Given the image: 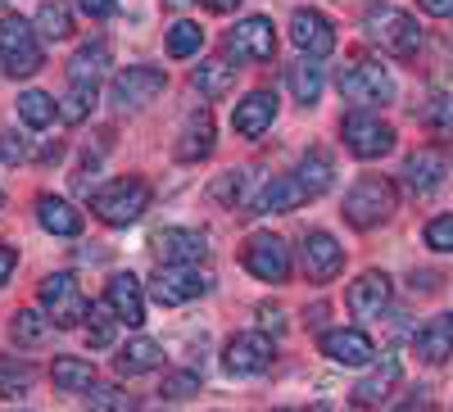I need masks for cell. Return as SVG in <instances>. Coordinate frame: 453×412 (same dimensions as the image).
<instances>
[{
  "label": "cell",
  "mask_w": 453,
  "mask_h": 412,
  "mask_svg": "<svg viewBox=\"0 0 453 412\" xmlns=\"http://www.w3.org/2000/svg\"><path fill=\"white\" fill-rule=\"evenodd\" d=\"M277 118V95L273 91H250L245 100H236V114H232V127L241 136H263Z\"/></svg>",
  "instance_id": "cell-19"
},
{
  "label": "cell",
  "mask_w": 453,
  "mask_h": 412,
  "mask_svg": "<svg viewBox=\"0 0 453 412\" xmlns=\"http://www.w3.org/2000/svg\"><path fill=\"white\" fill-rule=\"evenodd\" d=\"M113 309L109 304H91V313H87V345L91 349H109L113 345Z\"/></svg>",
  "instance_id": "cell-38"
},
{
  "label": "cell",
  "mask_w": 453,
  "mask_h": 412,
  "mask_svg": "<svg viewBox=\"0 0 453 412\" xmlns=\"http://www.w3.org/2000/svg\"><path fill=\"white\" fill-rule=\"evenodd\" d=\"M42 304H46V313H50V322H55L59 331L82 326V322H87V313H91L87 294L78 290V281H73L68 272H55V277H46V281H42Z\"/></svg>",
  "instance_id": "cell-6"
},
{
  "label": "cell",
  "mask_w": 453,
  "mask_h": 412,
  "mask_svg": "<svg viewBox=\"0 0 453 412\" xmlns=\"http://www.w3.org/2000/svg\"><path fill=\"white\" fill-rule=\"evenodd\" d=\"M209 155H213V118L200 109V114L186 118V132L177 141V159L196 164V159H209Z\"/></svg>",
  "instance_id": "cell-26"
},
{
  "label": "cell",
  "mask_w": 453,
  "mask_h": 412,
  "mask_svg": "<svg viewBox=\"0 0 453 412\" xmlns=\"http://www.w3.org/2000/svg\"><path fill=\"white\" fill-rule=\"evenodd\" d=\"M226 50H232L236 59H245V64H268V59L277 55V32H273V19L254 14V19L236 23L232 32H226Z\"/></svg>",
  "instance_id": "cell-10"
},
{
  "label": "cell",
  "mask_w": 453,
  "mask_h": 412,
  "mask_svg": "<svg viewBox=\"0 0 453 412\" xmlns=\"http://www.w3.org/2000/svg\"><path fill=\"white\" fill-rule=\"evenodd\" d=\"M290 42L304 50L309 59H326V55L335 50V27H331V19L318 14V10H295V14H290Z\"/></svg>",
  "instance_id": "cell-13"
},
{
  "label": "cell",
  "mask_w": 453,
  "mask_h": 412,
  "mask_svg": "<svg viewBox=\"0 0 453 412\" xmlns=\"http://www.w3.org/2000/svg\"><path fill=\"white\" fill-rule=\"evenodd\" d=\"M104 304L113 309V317L127 322V326H141L145 322V290L132 272H119L109 277V290H104Z\"/></svg>",
  "instance_id": "cell-17"
},
{
  "label": "cell",
  "mask_w": 453,
  "mask_h": 412,
  "mask_svg": "<svg viewBox=\"0 0 453 412\" xmlns=\"http://www.w3.org/2000/svg\"><path fill=\"white\" fill-rule=\"evenodd\" d=\"M36 222H42L50 236H78L82 232V213L73 209L68 200H59V195H42V200H36Z\"/></svg>",
  "instance_id": "cell-23"
},
{
  "label": "cell",
  "mask_w": 453,
  "mask_h": 412,
  "mask_svg": "<svg viewBox=\"0 0 453 412\" xmlns=\"http://www.w3.org/2000/svg\"><path fill=\"white\" fill-rule=\"evenodd\" d=\"M222 367L232 377H258V371L273 367V340L258 331H245V335H232L222 349Z\"/></svg>",
  "instance_id": "cell-12"
},
{
  "label": "cell",
  "mask_w": 453,
  "mask_h": 412,
  "mask_svg": "<svg viewBox=\"0 0 453 412\" xmlns=\"http://www.w3.org/2000/svg\"><path fill=\"white\" fill-rule=\"evenodd\" d=\"M412 354H418L422 362H444L449 354H453V313H440V317H431L418 335H412Z\"/></svg>",
  "instance_id": "cell-20"
},
{
  "label": "cell",
  "mask_w": 453,
  "mask_h": 412,
  "mask_svg": "<svg viewBox=\"0 0 453 412\" xmlns=\"http://www.w3.org/2000/svg\"><path fill=\"white\" fill-rule=\"evenodd\" d=\"M386 299H390V277H386V272H363V277L349 286L345 304H349L354 313H381Z\"/></svg>",
  "instance_id": "cell-24"
},
{
  "label": "cell",
  "mask_w": 453,
  "mask_h": 412,
  "mask_svg": "<svg viewBox=\"0 0 453 412\" xmlns=\"http://www.w3.org/2000/svg\"><path fill=\"white\" fill-rule=\"evenodd\" d=\"M0 59H5L10 78H32L42 68V42H36V23L5 14L0 19Z\"/></svg>",
  "instance_id": "cell-4"
},
{
  "label": "cell",
  "mask_w": 453,
  "mask_h": 412,
  "mask_svg": "<svg viewBox=\"0 0 453 412\" xmlns=\"http://www.w3.org/2000/svg\"><path fill=\"white\" fill-rule=\"evenodd\" d=\"M322 354L340 367H367L376 358V345L367 331H354V326H340V331H326L322 335Z\"/></svg>",
  "instance_id": "cell-15"
},
{
  "label": "cell",
  "mask_w": 453,
  "mask_h": 412,
  "mask_svg": "<svg viewBox=\"0 0 453 412\" xmlns=\"http://www.w3.org/2000/svg\"><path fill=\"white\" fill-rule=\"evenodd\" d=\"M55 114H59L55 95H46V91H23V95H19V118H23L32 132L50 127V123H55Z\"/></svg>",
  "instance_id": "cell-32"
},
{
  "label": "cell",
  "mask_w": 453,
  "mask_h": 412,
  "mask_svg": "<svg viewBox=\"0 0 453 412\" xmlns=\"http://www.w3.org/2000/svg\"><path fill=\"white\" fill-rule=\"evenodd\" d=\"M444 177H449V159H444V149H412V155L403 159V186L412 195H431V191H440L444 186Z\"/></svg>",
  "instance_id": "cell-14"
},
{
  "label": "cell",
  "mask_w": 453,
  "mask_h": 412,
  "mask_svg": "<svg viewBox=\"0 0 453 412\" xmlns=\"http://www.w3.org/2000/svg\"><path fill=\"white\" fill-rule=\"evenodd\" d=\"M96 100H100L96 82H73L68 95L59 100V118H64V123H87L91 109H96Z\"/></svg>",
  "instance_id": "cell-33"
},
{
  "label": "cell",
  "mask_w": 453,
  "mask_h": 412,
  "mask_svg": "<svg viewBox=\"0 0 453 412\" xmlns=\"http://www.w3.org/2000/svg\"><path fill=\"white\" fill-rule=\"evenodd\" d=\"M340 136H345V145L358 159H381V155L395 149V127L381 123L376 114H349L345 123H340Z\"/></svg>",
  "instance_id": "cell-8"
},
{
  "label": "cell",
  "mask_w": 453,
  "mask_h": 412,
  "mask_svg": "<svg viewBox=\"0 0 453 412\" xmlns=\"http://www.w3.org/2000/svg\"><path fill=\"white\" fill-rule=\"evenodd\" d=\"M0 159H5V164H23V159H27V145H23V136H14V132H0Z\"/></svg>",
  "instance_id": "cell-44"
},
{
  "label": "cell",
  "mask_w": 453,
  "mask_h": 412,
  "mask_svg": "<svg viewBox=\"0 0 453 412\" xmlns=\"http://www.w3.org/2000/svg\"><path fill=\"white\" fill-rule=\"evenodd\" d=\"M304 200H309V191H304L295 177H273V181L250 200V213H290V209H299Z\"/></svg>",
  "instance_id": "cell-21"
},
{
  "label": "cell",
  "mask_w": 453,
  "mask_h": 412,
  "mask_svg": "<svg viewBox=\"0 0 453 412\" xmlns=\"http://www.w3.org/2000/svg\"><path fill=\"white\" fill-rule=\"evenodd\" d=\"M113 367L123 371V377H145V371L164 367V349L155 340H145V335H136V340H127L119 349V358H113Z\"/></svg>",
  "instance_id": "cell-25"
},
{
  "label": "cell",
  "mask_w": 453,
  "mask_h": 412,
  "mask_svg": "<svg viewBox=\"0 0 453 412\" xmlns=\"http://www.w3.org/2000/svg\"><path fill=\"white\" fill-rule=\"evenodd\" d=\"M50 381L59 390H73V394H78V390H96V367L82 362V358H55Z\"/></svg>",
  "instance_id": "cell-31"
},
{
  "label": "cell",
  "mask_w": 453,
  "mask_h": 412,
  "mask_svg": "<svg viewBox=\"0 0 453 412\" xmlns=\"http://www.w3.org/2000/svg\"><path fill=\"white\" fill-rule=\"evenodd\" d=\"M286 87L295 91V100L299 104H318V95H322V64L318 59H295V64H286Z\"/></svg>",
  "instance_id": "cell-27"
},
{
  "label": "cell",
  "mask_w": 453,
  "mask_h": 412,
  "mask_svg": "<svg viewBox=\"0 0 453 412\" xmlns=\"http://www.w3.org/2000/svg\"><path fill=\"white\" fill-rule=\"evenodd\" d=\"M399 385V358L395 354H386L381 358V367H372L367 377L354 385V403L358 408H376L381 399H390V390Z\"/></svg>",
  "instance_id": "cell-22"
},
{
  "label": "cell",
  "mask_w": 453,
  "mask_h": 412,
  "mask_svg": "<svg viewBox=\"0 0 453 412\" xmlns=\"http://www.w3.org/2000/svg\"><path fill=\"white\" fill-rule=\"evenodd\" d=\"M36 32L46 36V42H64L73 32V14L64 0H42V10H36Z\"/></svg>",
  "instance_id": "cell-36"
},
{
  "label": "cell",
  "mask_w": 453,
  "mask_h": 412,
  "mask_svg": "<svg viewBox=\"0 0 453 412\" xmlns=\"http://www.w3.org/2000/svg\"><path fill=\"white\" fill-rule=\"evenodd\" d=\"M191 82H196V91H200L204 100H222L226 91L236 87V68L226 64V59H204V64L191 72Z\"/></svg>",
  "instance_id": "cell-28"
},
{
  "label": "cell",
  "mask_w": 453,
  "mask_h": 412,
  "mask_svg": "<svg viewBox=\"0 0 453 412\" xmlns=\"http://www.w3.org/2000/svg\"><path fill=\"white\" fill-rule=\"evenodd\" d=\"M82 5V14H91V19H109L113 10H119V0H78Z\"/></svg>",
  "instance_id": "cell-45"
},
{
  "label": "cell",
  "mask_w": 453,
  "mask_h": 412,
  "mask_svg": "<svg viewBox=\"0 0 453 412\" xmlns=\"http://www.w3.org/2000/svg\"><path fill=\"white\" fill-rule=\"evenodd\" d=\"M200 5H204V10H213V14H232V10L241 5V0H200Z\"/></svg>",
  "instance_id": "cell-49"
},
{
  "label": "cell",
  "mask_w": 453,
  "mask_h": 412,
  "mask_svg": "<svg viewBox=\"0 0 453 412\" xmlns=\"http://www.w3.org/2000/svg\"><path fill=\"white\" fill-rule=\"evenodd\" d=\"M200 46H204V27H200V23L181 19V23L168 27V55H173V59H191Z\"/></svg>",
  "instance_id": "cell-37"
},
{
  "label": "cell",
  "mask_w": 453,
  "mask_h": 412,
  "mask_svg": "<svg viewBox=\"0 0 453 412\" xmlns=\"http://www.w3.org/2000/svg\"><path fill=\"white\" fill-rule=\"evenodd\" d=\"M340 95L372 109V104H390L395 100V78L381 68V64H372V59H354L340 68Z\"/></svg>",
  "instance_id": "cell-5"
},
{
  "label": "cell",
  "mask_w": 453,
  "mask_h": 412,
  "mask_svg": "<svg viewBox=\"0 0 453 412\" xmlns=\"http://www.w3.org/2000/svg\"><path fill=\"white\" fill-rule=\"evenodd\" d=\"M395 209H399V195H395V186L386 177H363L354 191L345 195V217L354 222V227H363V232L390 222Z\"/></svg>",
  "instance_id": "cell-3"
},
{
  "label": "cell",
  "mask_w": 453,
  "mask_h": 412,
  "mask_svg": "<svg viewBox=\"0 0 453 412\" xmlns=\"http://www.w3.org/2000/svg\"><path fill=\"white\" fill-rule=\"evenodd\" d=\"M14 263H19V249L14 245H0V286L10 281V272H14Z\"/></svg>",
  "instance_id": "cell-46"
},
{
  "label": "cell",
  "mask_w": 453,
  "mask_h": 412,
  "mask_svg": "<svg viewBox=\"0 0 453 412\" xmlns=\"http://www.w3.org/2000/svg\"><path fill=\"white\" fill-rule=\"evenodd\" d=\"M91 412H132V394L119 385H96L91 390Z\"/></svg>",
  "instance_id": "cell-40"
},
{
  "label": "cell",
  "mask_w": 453,
  "mask_h": 412,
  "mask_svg": "<svg viewBox=\"0 0 453 412\" xmlns=\"http://www.w3.org/2000/svg\"><path fill=\"white\" fill-rule=\"evenodd\" d=\"M104 68H109V46H104V42H91V46H82L78 55H73L68 78H73V82H96Z\"/></svg>",
  "instance_id": "cell-34"
},
{
  "label": "cell",
  "mask_w": 453,
  "mask_h": 412,
  "mask_svg": "<svg viewBox=\"0 0 453 412\" xmlns=\"http://www.w3.org/2000/svg\"><path fill=\"white\" fill-rule=\"evenodd\" d=\"M241 191H245V172H226L213 181V200H222V204H236Z\"/></svg>",
  "instance_id": "cell-43"
},
{
  "label": "cell",
  "mask_w": 453,
  "mask_h": 412,
  "mask_svg": "<svg viewBox=\"0 0 453 412\" xmlns=\"http://www.w3.org/2000/svg\"><path fill=\"white\" fill-rule=\"evenodd\" d=\"M422 118H426V127H431V132L453 136V95H435V100L422 109Z\"/></svg>",
  "instance_id": "cell-39"
},
{
  "label": "cell",
  "mask_w": 453,
  "mask_h": 412,
  "mask_svg": "<svg viewBox=\"0 0 453 412\" xmlns=\"http://www.w3.org/2000/svg\"><path fill=\"white\" fill-rule=\"evenodd\" d=\"M164 87H168L164 68L132 64V68H123L119 78H113V87H109V100L119 104V109H141V104H150V100H155Z\"/></svg>",
  "instance_id": "cell-9"
},
{
  "label": "cell",
  "mask_w": 453,
  "mask_h": 412,
  "mask_svg": "<svg viewBox=\"0 0 453 412\" xmlns=\"http://www.w3.org/2000/svg\"><path fill=\"white\" fill-rule=\"evenodd\" d=\"M27 390H32V362H23L14 354H0V394L23 399Z\"/></svg>",
  "instance_id": "cell-35"
},
{
  "label": "cell",
  "mask_w": 453,
  "mask_h": 412,
  "mask_svg": "<svg viewBox=\"0 0 453 412\" xmlns=\"http://www.w3.org/2000/svg\"><path fill=\"white\" fill-rule=\"evenodd\" d=\"M426 245L440 249V254H453V213H444V217L431 222V227H426Z\"/></svg>",
  "instance_id": "cell-41"
},
{
  "label": "cell",
  "mask_w": 453,
  "mask_h": 412,
  "mask_svg": "<svg viewBox=\"0 0 453 412\" xmlns=\"http://www.w3.org/2000/svg\"><path fill=\"white\" fill-rule=\"evenodd\" d=\"M258 322L268 326V331H281V326H286V322H281V309H273V304H263V309H258Z\"/></svg>",
  "instance_id": "cell-47"
},
{
  "label": "cell",
  "mask_w": 453,
  "mask_h": 412,
  "mask_svg": "<svg viewBox=\"0 0 453 412\" xmlns=\"http://www.w3.org/2000/svg\"><path fill=\"white\" fill-rule=\"evenodd\" d=\"M155 254L159 263H200L209 254V240L200 232H186V227H168V232H155Z\"/></svg>",
  "instance_id": "cell-18"
},
{
  "label": "cell",
  "mask_w": 453,
  "mask_h": 412,
  "mask_svg": "<svg viewBox=\"0 0 453 412\" xmlns=\"http://www.w3.org/2000/svg\"><path fill=\"white\" fill-rule=\"evenodd\" d=\"M281 412H295V408H281Z\"/></svg>",
  "instance_id": "cell-52"
},
{
  "label": "cell",
  "mask_w": 453,
  "mask_h": 412,
  "mask_svg": "<svg viewBox=\"0 0 453 412\" xmlns=\"http://www.w3.org/2000/svg\"><path fill=\"white\" fill-rule=\"evenodd\" d=\"M395 412H426V408H422V403H418V399H408V403H399V408H395Z\"/></svg>",
  "instance_id": "cell-50"
},
{
  "label": "cell",
  "mask_w": 453,
  "mask_h": 412,
  "mask_svg": "<svg viewBox=\"0 0 453 412\" xmlns=\"http://www.w3.org/2000/svg\"><path fill=\"white\" fill-rule=\"evenodd\" d=\"M10 335H14L19 349H36V345L50 340V317H42L36 309H19L14 322H10Z\"/></svg>",
  "instance_id": "cell-30"
},
{
  "label": "cell",
  "mask_w": 453,
  "mask_h": 412,
  "mask_svg": "<svg viewBox=\"0 0 453 412\" xmlns=\"http://www.w3.org/2000/svg\"><path fill=\"white\" fill-rule=\"evenodd\" d=\"M91 209H96L100 222H109V227H127V222H136L150 209V186L141 177H119V181L100 186L91 195Z\"/></svg>",
  "instance_id": "cell-2"
},
{
  "label": "cell",
  "mask_w": 453,
  "mask_h": 412,
  "mask_svg": "<svg viewBox=\"0 0 453 412\" xmlns=\"http://www.w3.org/2000/svg\"><path fill=\"white\" fill-rule=\"evenodd\" d=\"M418 5H422L426 14H435V19H449V14H453V0H418Z\"/></svg>",
  "instance_id": "cell-48"
},
{
  "label": "cell",
  "mask_w": 453,
  "mask_h": 412,
  "mask_svg": "<svg viewBox=\"0 0 453 412\" xmlns=\"http://www.w3.org/2000/svg\"><path fill=\"white\" fill-rule=\"evenodd\" d=\"M241 258H245V268H250L258 281H286V277H290V249H286V240L273 236V232L250 236Z\"/></svg>",
  "instance_id": "cell-11"
},
{
  "label": "cell",
  "mask_w": 453,
  "mask_h": 412,
  "mask_svg": "<svg viewBox=\"0 0 453 412\" xmlns=\"http://www.w3.org/2000/svg\"><path fill=\"white\" fill-rule=\"evenodd\" d=\"M363 36L372 46H381V55H395V59H408V55H418V46H422V27H418V19L412 14H403V10H372L367 19H363Z\"/></svg>",
  "instance_id": "cell-1"
},
{
  "label": "cell",
  "mask_w": 453,
  "mask_h": 412,
  "mask_svg": "<svg viewBox=\"0 0 453 412\" xmlns=\"http://www.w3.org/2000/svg\"><path fill=\"white\" fill-rule=\"evenodd\" d=\"M204 290H209V277L196 263H164L159 277H155V286H150V294H155L164 309L191 304V299H200Z\"/></svg>",
  "instance_id": "cell-7"
},
{
  "label": "cell",
  "mask_w": 453,
  "mask_h": 412,
  "mask_svg": "<svg viewBox=\"0 0 453 412\" xmlns=\"http://www.w3.org/2000/svg\"><path fill=\"white\" fill-rule=\"evenodd\" d=\"M168 5H186V0H168Z\"/></svg>",
  "instance_id": "cell-51"
},
{
  "label": "cell",
  "mask_w": 453,
  "mask_h": 412,
  "mask_svg": "<svg viewBox=\"0 0 453 412\" xmlns=\"http://www.w3.org/2000/svg\"><path fill=\"white\" fill-rule=\"evenodd\" d=\"M299 258H304V272L313 281H331L340 268H345V249H340L335 236H326V232H309L304 245H299Z\"/></svg>",
  "instance_id": "cell-16"
},
{
  "label": "cell",
  "mask_w": 453,
  "mask_h": 412,
  "mask_svg": "<svg viewBox=\"0 0 453 412\" xmlns=\"http://www.w3.org/2000/svg\"><path fill=\"white\" fill-rule=\"evenodd\" d=\"M295 181L309 191V200H313V195H322V191H331L335 168H331V155H326V149H309V155L299 159V177H295Z\"/></svg>",
  "instance_id": "cell-29"
},
{
  "label": "cell",
  "mask_w": 453,
  "mask_h": 412,
  "mask_svg": "<svg viewBox=\"0 0 453 412\" xmlns=\"http://www.w3.org/2000/svg\"><path fill=\"white\" fill-rule=\"evenodd\" d=\"M196 390H200L196 371H173V377H164V394L168 399H186V394H196Z\"/></svg>",
  "instance_id": "cell-42"
}]
</instances>
